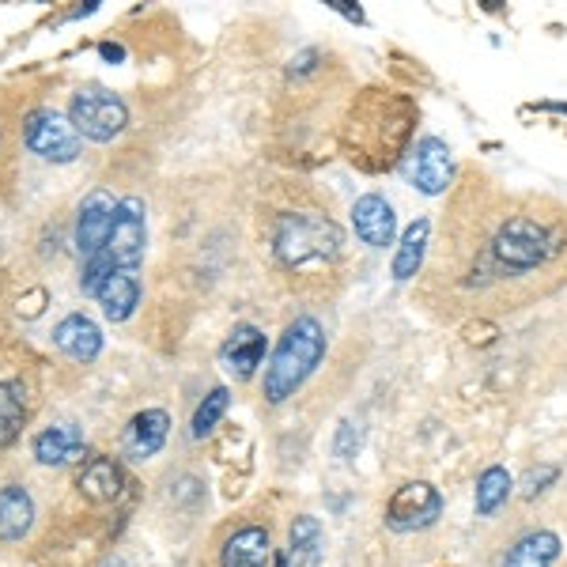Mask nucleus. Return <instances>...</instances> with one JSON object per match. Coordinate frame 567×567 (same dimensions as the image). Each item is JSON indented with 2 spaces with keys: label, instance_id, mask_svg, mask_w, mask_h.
Segmentation results:
<instances>
[{
  "label": "nucleus",
  "instance_id": "f257e3e1",
  "mask_svg": "<svg viewBox=\"0 0 567 567\" xmlns=\"http://www.w3.org/2000/svg\"><path fill=\"white\" fill-rule=\"evenodd\" d=\"M322 355H326L322 322L310 315L296 318V322L284 329V337L269 355V368H265V401L269 405H284L288 398H296V390L318 371Z\"/></svg>",
  "mask_w": 567,
  "mask_h": 567
},
{
  "label": "nucleus",
  "instance_id": "f03ea898",
  "mask_svg": "<svg viewBox=\"0 0 567 567\" xmlns=\"http://www.w3.org/2000/svg\"><path fill=\"white\" fill-rule=\"evenodd\" d=\"M277 254L291 269L333 261L341 254V227L318 213H291L277 224Z\"/></svg>",
  "mask_w": 567,
  "mask_h": 567
},
{
  "label": "nucleus",
  "instance_id": "7ed1b4c3",
  "mask_svg": "<svg viewBox=\"0 0 567 567\" xmlns=\"http://www.w3.org/2000/svg\"><path fill=\"white\" fill-rule=\"evenodd\" d=\"M556 250H560V243H556L553 227H545L542 219H534V216L507 219L496 231V239H492V254L499 258V265L518 269V272L545 265Z\"/></svg>",
  "mask_w": 567,
  "mask_h": 567
},
{
  "label": "nucleus",
  "instance_id": "20e7f679",
  "mask_svg": "<svg viewBox=\"0 0 567 567\" xmlns=\"http://www.w3.org/2000/svg\"><path fill=\"white\" fill-rule=\"evenodd\" d=\"M69 122L76 125L80 136H87V141H95V144H106L130 125V106L106 87H80L76 95H72Z\"/></svg>",
  "mask_w": 567,
  "mask_h": 567
},
{
  "label": "nucleus",
  "instance_id": "39448f33",
  "mask_svg": "<svg viewBox=\"0 0 567 567\" xmlns=\"http://www.w3.org/2000/svg\"><path fill=\"white\" fill-rule=\"evenodd\" d=\"M23 141H27V148L45 163H72L80 155L84 136L76 133V125H72L65 114H58V110H50V106H39L27 114Z\"/></svg>",
  "mask_w": 567,
  "mask_h": 567
},
{
  "label": "nucleus",
  "instance_id": "423d86ee",
  "mask_svg": "<svg viewBox=\"0 0 567 567\" xmlns=\"http://www.w3.org/2000/svg\"><path fill=\"white\" fill-rule=\"evenodd\" d=\"M144 246H148V208L141 197H122L110 227L106 254L117 269H136L144 261Z\"/></svg>",
  "mask_w": 567,
  "mask_h": 567
},
{
  "label": "nucleus",
  "instance_id": "0eeeda50",
  "mask_svg": "<svg viewBox=\"0 0 567 567\" xmlns=\"http://www.w3.org/2000/svg\"><path fill=\"white\" fill-rule=\"evenodd\" d=\"M439 515H443V496H439V488H432L427 481L401 484L386 503V526L393 534H416V529H427L439 523Z\"/></svg>",
  "mask_w": 567,
  "mask_h": 567
},
{
  "label": "nucleus",
  "instance_id": "6e6552de",
  "mask_svg": "<svg viewBox=\"0 0 567 567\" xmlns=\"http://www.w3.org/2000/svg\"><path fill=\"white\" fill-rule=\"evenodd\" d=\"M114 213H117V200L110 197L106 189H91V194L80 200V213H76V250H80V258H84V261L106 250L110 227H114Z\"/></svg>",
  "mask_w": 567,
  "mask_h": 567
},
{
  "label": "nucleus",
  "instance_id": "1a4fd4ad",
  "mask_svg": "<svg viewBox=\"0 0 567 567\" xmlns=\"http://www.w3.org/2000/svg\"><path fill=\"white\" fill-rule=\"evenodd\" d=\"M409 178L416 182L420 194H427V197L443 194V189L451 186V178H454V155H451V148H446L439 136H424V141H416Z\"/></svg>",
  "mask_w": 567,
  "mask_h": 567
},
{
  "label": "nucleus",
  "instance_id": "9d476101",
  "mask_svg": "<svg viewBox=\"0 0 567 567\" xmlns=\"http://www.w3.org/2000/svg\"><path fill=\"white\" fill-rule=\"evenodd\" d=\"M167 432H171V416L163 413V409H144V413H136L122 435L125 458H133V462L155 458V454L163 451V443H167Z\"/></svg>",
  "mask_w": 567,
  "mask_h": 567
},
{
  "label": "nucleus",
  "instance_id": "9b49d317",
  "mask_svg": "<svg viewBox=\"0 0 567 567\" xmlns=\"http://www.w3.org/2000/svg\"><path fill=\"white\" fill-rule=\"evenodd\" d=\"M352 227L363 243L374 246V250H386L393 243V231H398V216H393V205L379 194H363L352 205Z\"/></svg>",
  "mask_w": 567,
  "mask_h": 567
},
{
  "label": "nucleus",
  "instance_id": "f8f14e48",
  "mask_svg": "<svg viewBox=\"0 0 567 567\" xmlns=\"http://www.w3.org/2000/svg\"><path fill=\"white\" fill-rule=\"evenodd\" d=\"M219 360H224V368L239 382L254 379V371L265 360V333L258 326H235L231 337L224 341V349H219Z\"/></svg>",
  "mask_w": 567,
  "mask_h": 567
},
{
  "label": "nucleus",
  "instance_id": "ddd939ff",
  "mask_svg": "<svg viewBox=\"0 0 567 567\" xmlns=\"http://www.w3.org/2000/svg\"><path fill=\"white\" fill-rule=\"evenodd\" d=\"M53 344L76 363H91L103 352V329L91 322L87 315H69L53 326Z\"/></svg>",
  "mask_w": 567,
  "mask_h": 567
},
{
  "label": "nucleus",
  "instance_id": "4468645a",
  "mask_svg": "<svg viewBox=\"0 0 567 567\" xmlns=\"http://www.w3.org/2000/svg\"><path fill=\"white\" fill-rule=\"evenodd\" d=\"M219 564L224 567H269L272 564V542L269 529L243 526L219 548Z\"/></svg>",
  "mask_w": 567,
  "mask_h": 567
},
{
  "label": "nucleus",
  "instance_id": "2eb2a0df",
  "mask_svg": "<svg viewBox=\"0 0 567 567\" xmlns=\"http://www.w3.org/2000/svg\"><path fill=\"white\" fill-rule=\"evenodd\" d=\"M95 299L110 322H130L133 310L141 307V277H136V269H117Z\"/></svg>",
  "mask_w": 567,
  "mask_h": 567
},
{
  "label": "nucleus",
  "instance_id": "dca6fc26",
  "mask_svg": "<svg viewBox=\"0 0 567 567\" xmlns=\"http://www.w3.org/2000/svg\"><path fill=\"white\" fill-rule=\"evenodd\" d=\"M34 499L23 484H4L0 488V542H20L31 534Z\"/></svg>",
  "mask_w": 567,
  "mask_h": 567
},
{
  "label": "nucleus",
  "instance_id": "f3484780",
  "mask_svg": "<svg viewBox=\"0 0 567 567\" xmlns=\"http://www.w3.org/2000/svg\"><path fill=\"white\" fill-rule=\"evenodd\" d=\"M84 451V432L76 424H50L34 435V458L42 465H65Z\"/></svg>",
  "mask_w": 567,
  "mask_h": 567
},
{
  "label": "nucleus",
  "instance_id": "a211bd4d",
  "mask_svg": "<svg viewBox=\"0 0 567 567\" xmlns=\"http://www.w3.org/2000/svg\"><path fill=\"white\" fill-rule=\"evenodd\" d=\"M556 556H560V537L553 529H534L503 553V567H553Z\"/></svg>",
  "mask_w": 567,
  "mask_h": 567
},
{
  "label": "nucleus",
  "instance_id": "6ab92c4d",
  "mask_svg": "<svg viewBox=\"0 0 567 567\" xmlns=\"http://www.w3.org/2000/svg\"><path fill=\"white\" fill-rule=\"evenodd\" d=\"M427 235H432V219L427 216H416L413 224L405 227L398 243V254H393V280H413L424 265V254H427Z\"/></svg>",
  "mask_w": 567,
  "mask_h": 567
},
{
  "label": "nucleus",
  "instance_id": "aec40b11",
  "mask_svg": "<svg viewBox=\"0 0 567 567\" xmlns=\"http://www.w3.org/2000/svg\"><path fill=\"white\" fill-rule=\"evenodd\" d=\"M76 484L91 503H114L117 496H122L125 477H122V470H117L114 458H91L84 470H80Z\"/></svg>",
  "mask_w": 567,
  "mask_h": 567
},
{
  "label": "nucleus",
  "instance_id": "412c9836",
  "mask_svg": "<svg viewBox=\"0 0 567 567\" xmlns=\"http://www.w3.org/2000/svg\"><path fill=\"white\" fill-rule=\"evenodd\" d=\"M288 545H291V560L299 567H318L326 556V534H322V523L315 515H299L291 523V534H288Z\"/></svg>",
  "mask_w": 567,
  "mask_h": 567
},
{
  "label": "nucleus",
  "instance_id": "4be33fe9",
  "mask_svg": "<svg viewBox=\"0 0 567 567\" xmlns=\"http://www.w3.org/2000/svg\"><path fill=\"white\" fill-rule=\"evenodd\" d=\"M511 488H515L511 473L503 470V465H488V470L481 473V481H477V515H481V518L496 515L503 503H507Z\"/></svg>",
  "mask_w": 567,
  "mask_h": 567
},
{
  "label": "nucleus",
  "instance_id": "5701e85b",
  "mask_svg": "<svg viewBox=\"0 0 567 567\" xmlns=\"http://www.w3.org/2000/svg\"><path fill=\"white\" fill-rule=\"evenodd\" d=\"M27 393L20 382H0V446H8L23 427Z\"/></svg>",
  "mask_w": 567,
  "mask_h": 567
},
{
  "label": "nucleus",
  "instance_id": "b1692460",
  "mask_svg": "<svg viewBox=\"0 0 567 567\" xmlns=\"http://www.w3.org/2000/svg\"><path fill=\"white\" fill-rule=\"evenodd\" d=\"M227 405H231V393H227L224 386H216V390H208V398L197 405V413H194V424H189V435L194 439H205L213 427L224 420L227 413Z\"/></svg>",
  "mask_w": 567,
  "mask_h": 567
},
{
  "label": "nucleus",
  "instance_id": "393cba45",
  "mask_svg": "<svg viewBox=\"0 0 567 567\" xmlns=\"http://www.w3.org/2000/svg\"><path fill=\"white\" fill-rule=\"evenodd\" d=\"M114 272H117V265L110 261V254L106 250L95 254V258L84 261V272H80V291H84V296H99V291H103V284L114 277Z\"/></svg>",
  "mask_w": 567,
  "mask_h": 567
},
{
  "label": "nucleus",
  "instance_id": "a878e982",
  "mask_svg": "<svg viewBox=\"0 0 567 567\" xmlns=\"http://www.w3.org/2000/svg\"><path fill=\"white\" fill-rule=\"evenodd\" d=\"M360 443H363V432L352 424V420H344L341 432H337V458H341V462H352L355 454H360Z\"/></svg>",
  "mask_w": 567,
  "mask_h": 567
},
{
  "label": "nucleus",
  "instance_id": "bb28decb",
  "mask_svg": "<svg viewBox=\"0 0 567 567\" xmlns=\"http://www.w3.org/2000/svg\"><path fill=\"white\" fill-rule=\"evenodd\" d=\"M556 477H560V470H556V465H542V470H529L526 481H523V492H526V496H537V492H545V484H553Z\"/></svg>",
  "mask_w": 567,
  "mask_h": 567
},
{
  "label": "nucleus",
  "instance_id": "cd10ccee",
  "mask_svg": "<svg viewBox=\"0 0 567 567\" xmlns=\"http://www.w3.org/2000/svg\"><path fill=\"white\" fill-rule=\"evenodd\" d=\"M99 53H103L106 61H122L125 58V50H122V45H114V42H103V45H99Z\"/></svg>",
  "mask_w": 567,
  "mask_h": 567
},
{
  "label": "nucleus",
  "instance_id": "c85d7f7f",
  "mask_svg": "<svg viewBox=\"0 0 567 567\" xmlns=\"http://www.w3.org/2000/svg\"><path fill=\"white\" fill-rule=\"evenodd\" d=\"M272 567H288V556L277 553V556H272Z\"/></svg>",
  "mask_w": 567,
  "mask_h": 567
},
{
  "label": "nucleus",
  "instance_id": "c756f323",
  "mask_svg": "<svg viewBox=\"0 0 567 567\" xmlns=\"http://www.w3.org/2000/svg\"><path fill=\"white\" fill-rule=\"evenodd\" d=\"M106 567H130V564H122V560H110Z\"/></svg>",
  "mask_w": 567,
  "mask_h": 567
}]
</instances>
